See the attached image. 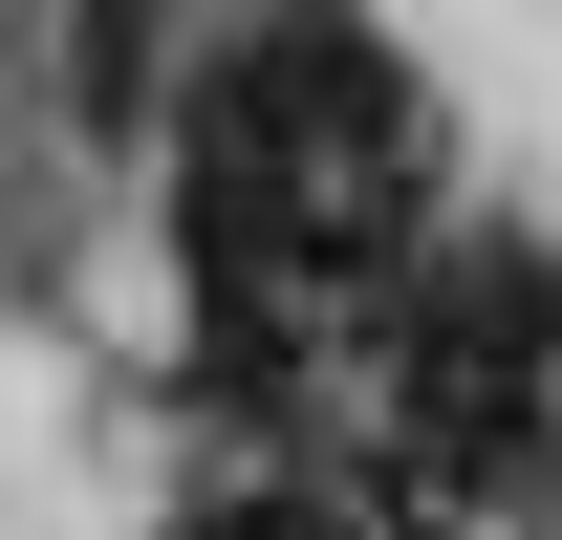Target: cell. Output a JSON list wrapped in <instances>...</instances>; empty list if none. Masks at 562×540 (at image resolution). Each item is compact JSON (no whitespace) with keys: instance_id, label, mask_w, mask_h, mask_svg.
I'll list each match as a JSON object with an SVG mask.
<instances>
[{"instance_id":"6da1fadb","label":"cell","mask_w":562,"mask_h":540,"mask_svg":"<svg viewBox=\"0 0 562 540\" xmlns=\"http://www.w3.org/2000/svg\"><path fill=\"white\" fill-rule=\"evenodd\" d=\"M151 22H173V0H87V22H66V109H87V131L151 109Z\"/></svg>"},{"instance_id":"7a4b0ae2","label":"cell","mask_w":562,"mask_h":540,"mask_svg":"<svg viewBox=\"0 0 562 540\" xmlns=\"http://www.w3.org/2000/svg\"><path fill=\"white\" fill-rule=\"evenodd\" d=\"M195 540H347L325 497H281V475H238V497H195Z\"/></svg>"}]
</instances>
